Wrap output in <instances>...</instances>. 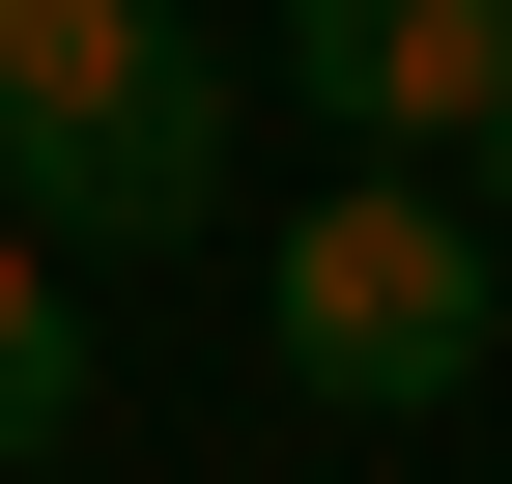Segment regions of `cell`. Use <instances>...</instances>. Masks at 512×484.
<instances>
[{"label": "cell", "mask_w": 512, "mask_h": 484, "mask_svg": "<svg viewBox=\"0 0 512 484\" xmlns=\"http://www.w3.org/2000/svg\"><path fill=\"white\" fill-rule=\"evenodd\" d=\"M228 200V29L200 0H0V228L171 257Z\"/></svg>", "instance_id": "obj_1"}, {"label": "cell", "mask_w": 512, "mask_h": 484, "mask_svg": "<svg viewBox=\"0 0 512 484\" xmlns=\"http://www.w3.org/2000/svg\"><path fill=\"white\" fill-rule=\"evenodd\" d=\"M57 428H86V257H57V228H0V484H29Z\"/></svg>", "instance_id": "obj_4"}, {"label": "cell", "mask_w": 512, "mask_h": 484, "mask_svg": "<svg viewBox=\"0 0 512 484\" xmlns=\"http://www.w3.org/2000/svg\"><path fill=\"white\" fill-rule=\"evenodd\" d=\"M285 86L342 143H484L512 114V0H285Z\"/></svg>", "instance_id": "obj_3"}, {"label": "cell", "mask_w": 512, "mask_h": 484, "mask_svg": "<svg viewBox=\"0 0 512 484\" xmlns=\"http://www.w3.org/2000/svg\"><path fill=\"white\" fill-rule=\"evenodd\" d=\"M484 228H512V114H484Z\"/></svg>", "instance_id": "obj_5"}, {"label": "cell", "mask_w": 512, "mask_h": 484, "mask_svg": "<svg viewBox=\"0 0 512 484\" xmlns=\"http://www.w3.org/2000/svg\"><path fill=\"white\" fill-rule=\"evenodd\" d=\"M484 314H512V228L427 200V171H342V200L285 228V285H256L285 399H342V428H427V399L484 371Z\"/></svg>", "instance_id": "obj_2"}]
</instances>
